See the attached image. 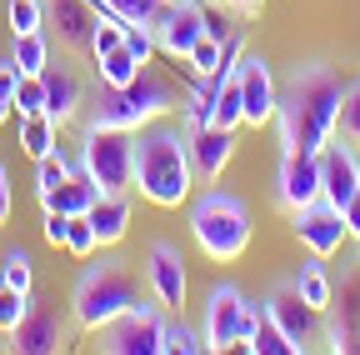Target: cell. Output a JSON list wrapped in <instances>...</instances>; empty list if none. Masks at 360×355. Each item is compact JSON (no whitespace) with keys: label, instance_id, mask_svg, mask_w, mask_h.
<instances>
[{"label":"cell","instance_id":"1","mask_svg":"<svg viewBox=\"0 0 360 355\" xmlns=\"http://www.w3.org/2000/svg\"><path fill=\"white\" fill-rule=\"evenodd\" d=\"M340 101H345V80L326 60L295 65L285 75V85H281V105H276L281 146L285 150H305V155H321V146L335 136Z\"/></svg>","mask_w":360,"mask_h":355},{"label":"cell","instance_id":"44","mask_svg":"<svg viewBox=\"0 0 360 355\" xmlns=\"http://www.w3.org/2000/svg\"><path fill=\"white\" fill-rule=\"evenodd\" d=\"M11 220V170H6V160H0V226Z\"/></svg>","mask_w":360,"mask_h":355},{"label":"cell","instance_id":"35","mask_svg":"<svg viewBox=\"0 0 360 355\" xmlns=\"http://www.w3.org/2000/svg\"><path fill=\"white\" fill-rule=\"evenodd\" d=\"M200 350H205V335L200 330H191L186 321L165 325V355H200Z\"/></svg>","mask_w":360,"mask_h":355},{"label":"cell","instance_id":"19","mask_svg":"<svg viewBox=\"0 0 360 355\" xmlns=\"http://www.w3.org/2000/svg\"><path fill=\"white\" fill-rule=\"evenodd\" d=\"M40 85H45V115H51L56 125L80 120V110H85V91H80L75 70H65V65H45V70H40Z\"/></svg>","mask_w":360,"mask_h":355},{"label":"cell","instance_id":"46","mask_svg":"<svg viewBox=\"0 0 360 355\" xmlns=\"http://www.w3.org/2000/svg\"><path fill=\"white\" fill-rule=\"evenodd\" d=\"M355 255H360V240H355Z\"/></svg>","mask_w":360,"mask_h":355},{"label":"cell","instance_id":"14","mask_svg":"<svg viewBox=\"0 0 360 355\" xmlns=\"http://www.w3.org/2000/svg\"><path fill=\"white\" fill-rule=\"evenodd\" d=\"M276 200L281 210H300L310 200H321V160L305 150H281V170H276Z\"/></svg>","mask_w":360,"mask_h":355},{"label":"cell","instance_id":"15","mask_svg":"<svg viewBox=\"0 0 360 355\" xmlns=\"http://www.w3.org/2000/svg\"><path fill=\"white\" fill-rule=\"evenodd\" d=\"M315 160H321V200H330L335 210H345V200L360 191V155H355V146L350 141L340 146L330 136Z\"/></svg>","mask_w":360,"mask_h":355},{"label":"cell","instance_id":"13","mask_svg":"<svg viewBox=\"0 0 360 355\" xmlns=\"http://www.w3.org/2000/svg\"><path fill=\"white\" fill-rule=\"evenodd\" d=\"M146 285L150 295L165 305V310H186V295H191V280H186V255L175 245L155 240L150 255H146Z\"/></svg>","mask_w":360,"mask_h":355},{"label":"cell","instance_id":"26","mask_svg":"<svg viewBox=\"0 0 360 355\" xmlns=\"http://www.w3.org/2000/svg\"><path fill=\"white\" fill-rule=\"evenodd\" d=\"M20 150L30 155V160H40V155H51L56 150V120L51 115H20Z\"/></svg>","mask_w":360,"mask_h":355},{"label":"cell","instance_id":"43","mask_svg":"<svg viewBox=\"0 0 360 355\" xmlns=\"http://www.w3.org/2000/svg\"><path fill=\"white\" fill-rule=\"evenodd\" d=\"M340 215H345V231H350V240H360V191L345 200V210H340Z\"/></svg>","mask_w":360,"mask_h":355},{"label":"cell","instance_id":"4","mask_svg":"<svg viewBox=\"0 0 360 355\" xmlns=\"http://www.w3.org/2000/svg\"><path fill=\"white\" fill-rule=\"evenodd\" d=\"M130 305H141V280H135V271L125 260L115 255H101V260H90L75 290H70V310H75V325L90 330V335H101L115 316H125Z\"/></svg>","mask_w":360,"mask_h":355},{"label":"cell","instance_id":"11","mask_svg":"<svg viewBox=\"0 0 360 355\" xmlns=\"http://www.w3.org/2000/svg\"><path fill=\"white\" fill-rule=\"evenodd\" d=\"M236 85H240V110H245V125H265L276 120V105H281V85L270 75V60L265 56H240L236 60Z\"/></svg>","mask_w":360,"mask_h":355},{"label":"cell","instance_id":"3","mask_svg":"<svg viewBox=\"0 0 360 355\" xmlns=\"http://www.w3.org/2000/svg\"><path fill=\"white\" fill-rule=\"evenodd\" d=\"M175 85L155 70H141L130 85H101V96L80 110V130H146L150 120H165L170 110H180Z\"/></svg>","mask_w":360,"mask_h":355},{"label":"cell","instance_id":"5","mask_svg":"<svg viewBox=\"0 0 360 355\" xmlns=\"http://www.w3.org/2000/svg\"><path fill=\"white\" fill-rule=\"evenodd\" d=\"M191 235H195V245L210 255V260H240L245 255V245H250V210H245V200L240 195H231V191H205L195 205H191Z\"/></svg>","mask_w":360,"mask_h":355},{"label":"cell","instance_id":"23","mask_svg":"<svg viewBox=\"0 0 360 355\" xmlns=\"http://www.w3.org/2000/svg\"><path fill=\"white\" fill-rule=\"evenodd\" d=\"M290 285L300 290V300H305L310 310H321V316H326V310H330V300H335V280H330V271L321 265V255H315L310 265H300Z\"/></svg>","mask_w":360,"mask_h":355},{"label":"cell","instance_id":"34","mask_svg":"<svg viewBox=\"0 0 360 355\" xmlns=\"http://www.w3.org/2000/svg\"><path fill=\"white\" fill-rule=\"evenodd\" d=\"M335 130L340 141L360 146V85H345V101H340V115H335Z\"/></svg>","mask_w":360,"mask_h":355},{"label":"cell","instance_id":"9","mask_svg":"<svg viewBox=\"0 0 360 355\" xmlns=\"http://www.w3.org/2000/svg\"><path fill=\"white\" fill-rule=\"evenodd\" d=\"M146 30L155 35V51L160 56L186 60L191 46L205 35V6H200V0H160V11L150 15Z\"/></svg>","mask_w":360,"mask_h":355},{"label":"cell","instance_id":"45","mask_svg":"<svg viewBox=\"0 0 360 355\" xmlns=\"http://www.w3.org/2000/svg\"><path fill=\"white\" fill-rule=\"evenodd\" d=\"M6 115H11V105H6V101H0V125H6Z\"/></svg>","mask_w":360,"mask_h":355},{"label":"cell","instance_id":"18","mask_svg":"<svg viewBox=\"0 0 360 355\" xmlns=\"http://www.w3.org/2000/svg\"><path fill=\"white\" fill-rule=\"evenodd\" d=\"M186 141H191L195 175H205V181H220V170L231 165V155H236V130H220V125H195V130H186Z\"/></svg>","mask_w":360,"mask_h":355},{"label":"cell","instance_id":"37","mask_svg":"<svg viewBox=\"0 0 360 355\" xmlns=\"http://www.w3.org/2000/svg\"><path fill=\"white\" fill-rule=\"evenodd\" d=\"M25 310H30V295L11 290V285H0V335H11V330L20 325Z\"/></svg>","mask_w":360,"mask_h":355},{"label":"cell","instance_id":"7","mask_svg":"<svg viewBox=\"0 0 360 355\" xmlns=\"http://www.w3.org/2000/svg\"><path fill=\"white\" fill-rule=\"evenodd\" d=\"M255 321H260V305H250L236 285H215L205 295V325H200L205 350L220 355V350H231V345H245L250 330H255Z\"/></svg>","mask_w":360,"mask_h":355},{"label":"cell","instance_id":"21","mask_svg":"<svg viewBox=\"0 0 360 355\" xmlns=\"http://www.w3.org/2000/svg\"><path fill=\"white\" fill-rule=\"evenodd\" d=\"M326 345L335 355L360 350V280H340V310H335V321L326 325Z\"/></svg>","mask_w":360,"mask_h":355},{"label":"cell","instance_id":"33","mask_svg":"<svg viewBox=\"0 0 360 355\" xmlns=\"http://www.w3.org/2000/svg\"><path fill=\"white\" fill-rule=\"evenodd\" d=\"M96 226H90V215H70V226H65V250L75 255V260H90L96 255Z\"/></svg>","mask_w":360,"mask_h":355},{"label":"cell","instance_id":"39","mask_svg":"<svg viewBox=\"0 0 360 355\" xmlns=\"http://www.w3.org/2000/svg\"><path fill=\"white\" fill-rule=\"evenodd\" d=\"M125 51H130L135 60L150 65V56H155V35H150L146 25H125Z\"/></svg>","mask_w":360,"mask_h":355},{"label":"cell","instance_id":"41","mask_svg":"<svg viewBox=\"0 0 360 355\" xmlns=\"http://www.w3.org/2000/svg\"><path fill=\"white\" fill-rule=\"evenodd\" d=\"M15 91H20V70H15V60H0V101L15 105Z\"/></svg>","mask_w":360,"mask_h":355},{"label":"cell","instance_id":"27","mask_svg":"<svg viewBox=\"0 0 360 355\" xmlns=\"http://www.w3.org/2000/svg\"><path fill=\"white\" fill-rule=\"evenodd\" d=\"M15 70L20 75H40L45 65H51V40H45V30H30V35H15V51H11Z\"/></svg>","mask_w":360,"mask_h":355},{"label":"cell","instance_id":"42","mask_svg":"<svg viewBox=\"0 0 360 355\" xmlns=\"http://www.w3.org/2000/svg\"><path fill=\"white\" fill-rule=\"evenodd\" d=\"M210 6L231 11V15H240V20H250V15H260V6H265V0H210Z\"/></svg>","mask_w":360,"mask_h":355},{"label":"cell","instance_id":"8","mask_svg":"<svg viewBox=\"0 0 360 355\" xmlns=\"http://www.w3.org/2000/svg\"><path fill=\"white\" fill-rule=\"evenodd\" d=\"M101 350L105 355H160L165 350V321L150 305H130L125 316H115L101 330Z\"/></svg>","mask_w":360,"mask_h":355},{"label":"cell","instance_id":"22","mask_svg":"<svg viewBox=\"0 0 360 355\" xmlns=\"http://www.w3.org/2000/svg\"><path fill=\"white\" fill-rule=\"evenodd\" d=\"M90 226H96L101 245H120L130 231V195L125 191H101V200L90 205Z\"/></svg>","mask_w":360,"mask_h":355},{"label":"cell","instance_id":"24","mask_svg":"<svg viewBox=\"0 0 360 355\" xmlns=\"http://www.w3.org/2000/svg\"><path fill=\"white\" fill-rule=\"evenodd\" d=\"M141 70H146V60H135V56L125 51V40H120L115 51L96 56V75H101V85H130Z\"/></svg>","mask_w":360,"mask_h":355},{"label":"cell","instance_id":"36","mask_svg":"<svg viewBox=\"0 0 360 355\" xmlns=\"http://www.w3.org/2000/svg\"><path fill=\"white\" fill-rule=\"evenodd\" d=\"M186 65H191L195 75H215V70H220V40H215V35H200L195 46H191V56H186Z\"/></svg>","mask_w":360,"mask_h":355},{"label":"cell","instance_id":"31","mask_svg":"<svg viewBox=\"0 0 360 355\" xmlns=\"http://www.w3.org/2000/svg\"><path fill=\"white\" fill-rule=\"evenodd\" d=\"M6 11H11V35L45 30V0H6Z\"/></svg>","mask_w":360,"mask_h":355},{"label":"cell","instance_id":"32","mask_svg":"<svg viewBox=\"0 0 360 355\" xmlns=\"http://www.w3.org/2000/svg\"><path fill=\"white\" fill-rule=\"evenodd\" d=\"M70 170H75V165H70L60 150L40 155V160H35V191H60V186L70 181Z\"/></svg>","mask_w":360,"mask_h":355},{"label":"cell","instance_id":"2","mask_svg":"<svg viewBox=\"0 0 360 355\" xmlns=\"http://www.w3.org/2000/svg\"><path fill=\"white\" fill-rule=\"evenodd\" d=\"M130 191H141L150 205L175 210L186 205L195 191V160L186 130L150 120L146 130H135V170H130Z\"/></svg>","mask_w":360,"mask_h":355},{"label":"cell","instance_id":"17","mask_svg":"<svg viewBox=\"0 0 360 355\" xmlns=\"http://www.w3.org/2000/svg\"><path fill=\"white\" fill-rule=\"evenodd\" d=\"M45 25L65 51H90L96 35V6L90 0H45Z\"/></svg>","mask_w":360,"mask_h":355},{"label":"cell","instance_id":"20","mask_svg":"<svg viewBox=\"0 0 360 355\" xmlns=\"http://www.w3.org/2000/svg\"><path fill=\"white\" fill-rule=\"evenodd\" d=\"M101 200V186L90 181V170L75 160L70 181L60 191H40V210H65V215H90V205Z\"/></svg>","mask_w":360,"mask_h":355},{"label":"cell","instance_id":"25","mask_svg":"<svg viewBox=\"0 0 360 355\" xmlns=\"http://www.w3.org/2000/svg\"><path fill=\"white\" fill-rule=\"evenodd\" d=\"M245 350H250V355H295L290 335H285L276 321H270V310H265V305H260V321H255V330H250Z\"/></svg>","mask_w":360,"mask_h":355},{"label":"cell","instance_id":"10","mask_svg":"<svg viewBox=\"0 0 360 355\" xmlns=\"http://www.w3.org/2000/svg\"><path fill=\"white\" fill-rule=\"evenodd\" d=\"M290 231L300 235V245L310 250V255H321V260H330L345 240H350V231H345V215L330 205V200H310V205H300V210H290Z\"/></svg>","mask_w":360,"mask_h":355},{"label":"cell","instance_id":"28","mask_svg":"<svg viewBox=\"0 0 360 355\" xmlns=\"http://www.w3.org/2000/svg\"><path fill=\"white\" fill-rule=\"evenodd\" d=\"M210 125H220V130H236V125H245V110H240V85H236V75H225L220 96H215V110H210Z\"/></svg>","mask_w":360,"mask_h":355},{"label":"cell","instance_id":"38","mask_svg":"<svg viewBox=\"0 0 360 355\" xmlns=\"http://www.w3.org/2000/svg\"><path fill=\"white\" fill-rule=\"evenodd\" d=\"M11 110H20V115H40L45 110V85H40V75H20V91H15V105Z\"/></svg>","mask_w":360,"mask_h":355},{"label":"cell","instance_id":"6","mask_svg":"<svg viewBox=\"0 0 360 355\" xmlns=\"http://www.w3.org/2000/svg\"><path fill=\"white\" fill-rule=\"evenodd\" d=\"M80 165L101 191H130L135 130H80Z\"/></svg>","mask_w":360,"mask_h":355},{"label":"cell","instance_id":"40","mask_svg":"<svg viewBox=\"0 0 360 355\" xmlns=\"http://www.w3.org/2000/svg\"><path fill=\"white\" fill-rule=\"evenodd\" d=\"M65 226H70L65 210H45V240H51L56 250H65Z\"/></svg>","mask_w":360,"mask_h":355},{"label":"cell","instance_id":"29","mask_svg":"<svg viewBox=\"0 0 360 355\" xmlns=\"http://www.w3.org/2000/svg\"><path fill=\"white\" fill-rule=\"evenodd\" d=\"M30 280H35V271H30V250H6L0 255V285H11V290H20V295H30Z\"/></svg>","mask_w":360,"mask_h":355},{"label":"cell","instance_id":"12","mask_svg":"<svg viewBox=\"0 0 360 355\" xmlns=\"http://www.w3.org/2000/svg\"><path fill=\"white\" fill-rule=\"evenodd\" d=\"M65 345H70V325L60 321V310L30 300V310L20 316V325L11 330L6 350H15V355H60Z\"/></svg>","mask_w":360,"mask_h":355},{"label":"cell","instance_id":"30","mask_svg":"<svg viewBox=\"0 0 360 355\" xmlns=\"http://www.w3.org/2000/svg\"><path fill=\"white\" fill-rule=\"evenodd\" d=\"M96 11H110V15H120L125 25H150V15L160 11V0H90Z\"/></svg>","mask_w":360,"mask_h":355},{"label":"cell","instance_id":"16","mask_svg":"<svg viewBox=\"0 0 360 355\" xmlns=\"http://www.w3.org/2000/svg\"><path fill=\"white\" fill-rule=\"evenodd\" d=\"M265 310H270V321H276L285 335H290V345H295V355L315 340V330H321V310H310L305 300H300V290L285 280V285H276L270 290V300H265Z\"/></svg>","mask_w":360,"mask_h":355}]
</instances>
